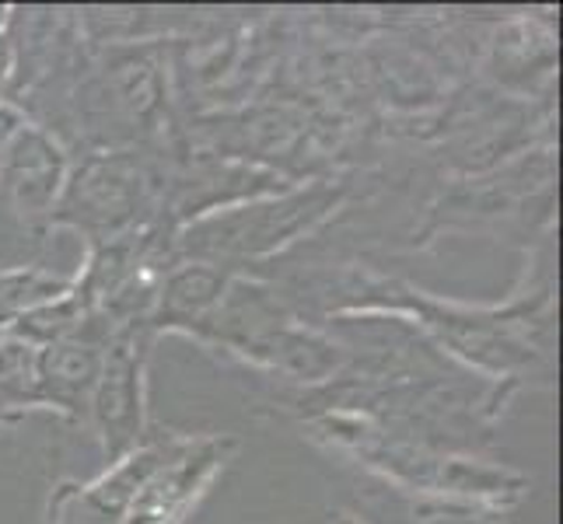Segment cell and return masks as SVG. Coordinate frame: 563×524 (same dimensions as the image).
I'll return each instance as SVG.
<instances>
[{
    "label": "cell",
    "mask_w": 563,
    "mask_h": 524,
    "mask_svg": "<svg viewBox=\"0 0 563 524\" xmlns=\"http://www.w3.org/2000/svg\"><path fill=\"white\" fill-rule=\"evenodd\" d=\"M144 336L137 322H123L112 333L102 371L91 392V416L99 423L109 458H126L141 444L144 426Z\"/></svg>",
    "instance_id": "cell-1"
},
{
    "label": "cell",
    "mask_w": 563,
    "mask_h": 524,
    "mask_svg": "<svg viewBox=\"0 0 563 524\" xmlns=\"http://www.w3.org/2000/svg\"><path fill=\"white\" fill-rule=\"evenodd\" d=\"M231 451L228 437H179L130 503L123 524H179Z\"/></svg>",
    "instance_id": "cell-2"
},
{
    "label": "cell",
    "mask_w": 563,
    "mask_h": 524,
    "mask_svg": "<svg viewBox=\"0 0 563 524\" xmlns=\"http://www.w3.org/2000/svg\"><path fill=\"white\" fill-rule=\"evenodd\" d=\"M176 444H179L176 434H165L151 444H137L102 479L88 482V487H60L49 497L46 524H123L133 497L144 487V479L158 469Z\"/></svg>",
    "instance_id": "cell-3"
},
{
    "label": "cell",
    "mask_w": 563,
    "mask_h": 524,
    "mask_svg": "<svg viewBox=\"0 0 563 524\" xmlns=\"http://www.w3.org/2000/svg\"><path fill=\"white\" fill-rule=\"evenodd\" d=\"M60 179V158L56 147H49L38 133H18L14 144L4 150V165H0V186L11 192L18 210L43 213L56 192Z\"/></svg>",
    "instance_id": "cell-4"
},
{
    "label": "cell",
    "mask_w": 563,
    "mask_h": 524,
    "mask_svg": "<svg viewBox=\"0 0 563 524\" xmlns=\"http://www.w3.org/2000/svg\"><path fill=\"white\" fill-rule=\"evenodd\" d=\"M64 294H67V283L38 274V269H29V274H4L0 277V328H11L22 315Z\"/></svg>",
    "instance_id": "cell-5"
}]
</instances>
